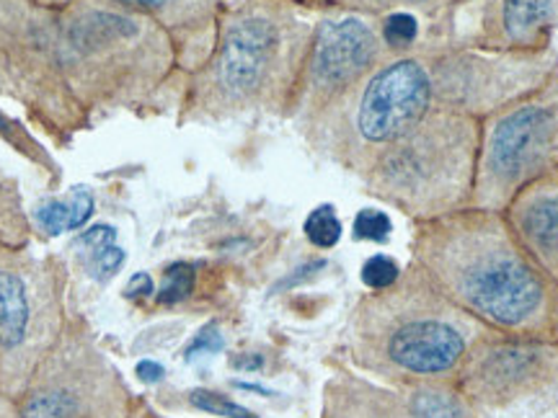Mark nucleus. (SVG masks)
I'll use <instances>...</instances> for the list:
<instances>
[{
    "label": "nucleus",
    "instance_id": "nucleus-1",
    "mask_svg": "<svg viewBox=\"0 0 558 418\" xmlns=\"http://www.w3.org/2000/svg\"><path fill=\"white\" fill-rule=\"evenodd\" d=\"M558 70L554 47L538 52H494L471 45L396 54L380 62L318 122L349 152L373 158L418 122L442 109L486 116Z\"/></svg>",
    "mask_w": 558,
    "mask_h": 418
},
{
    "label": "nucleus",
    "instance_id": "nucleus-2",
    "mask_svg": "<svg viewBox=\"0 0 558 418\" xmlns=\"http://www.w3.org/2000/svg\"><path fill=\"white\" fill-rule=\"evenodd\" d=\"M414 259L437 292L486 329L558 344V284L505 212L463 207L422 222Z\"/></svg>",
    "mask_w": 558,
    "mask_h": 418
},
{
    "label": "nucleus",
    "instance_id": "nucleus-3",
    "mask_svg": "<svg viewBox=\"0 0 558 418\" xmlns=\"http://www.w3.org/2000/svg\"><path fill=\"white\" fill-rule=\"evenodd\" d=\"M316 24L295 16L282 0H259L226 13L209 58L194 78L202 114L228 116L288 107Z\"/></svg>",
    "mask_w": 558,
    "mask_h": 418
},
{
    "label": "nucleus",
    "instance_id": "nucleus-4",
    "mask_svg": "<svg viewBox=\"0 0 558 418\" xmlns=\"http://www.w3.org/2000/svg\"><path fill=\"white\" fill-rule=\"evenodd\" d=\"M481 120L442 109L390 143L369 163L375 186L427 222L471 205Z\"/></svg>",
    "mask_w": 558,
    "mask_h": 418
},
{
    "label": "nucleus",
    "instance_id": "nucleus-5",
    "mask_svg": "<svg viewBox=\"0 0 558 418\" xmlns=\"http://www.w3.org/2000/svg\"><path fill=\"white\" fill-rule=\"evenodd\" d=\"M558 171V70L492 114L481 116L471 205L505 212L525 186Z\"/></svg>",
    "mask_w": 558,
    "mask_h": 418
},
{
    "label": "nucleus",
    "instance_id": "nucleus-6",
    "mask_svg": "<svg viewBox=\"0 0 558 418\" xmlns=\"http://www.w3.org/2000/svg\"><path fill=\"white\" fill-rule=\"evenodd\" d=\"M456 385L473 418H558V344L486 329Z\"/></svg>",
    "mask_w": 558,
    "mask_h": 418
},
{
    "label": "nucleus",
    "instance_id": "nucleus-7",
    "mask_svg": "<svg viewBox=\"0 0 558 418\" xmlns=\"http://www.w3.org/2000/svg\"><path fill=\"white\" fill-rule=\"evenodd\" d=\"M393 318L383 329V359L414 382L456 380L484 323L452 305L416 267L403 292L388 287Z\"/></svg>",
    "mask_w": 558,
    "mask_h": 418
},
{
    "label": "nucleus",
    "instance_id": "nucleus-8",
    "mask_svg": "<svg viewBox=\"0 0 558 418\" xmlns=\"http://www.w3.org/2000/svg\"><path fill=\"white\" fill-rule=\"evenodd\" d=\"M388 58L380 21L354 11L320 19L313 29L290 107L318 120L333 101H339Z\"/></svg>",
    "mask_w": 558,
    "mask_h": 418
},
{
    "label": "nucleus",
    "instance_id": "nucleus-9",
    "mask_svg": "<svg viewBox=\"0 0 558 418\" xmlns=\"http://www.w3.org/2000/svg\"><path fill=\"white\" fill-rule=\"evenodd\" d=\"M558 21V0H484L471 47L494 52L548 50Z\"/></svg>",
    "mask_w": 558,
    "mask_h": 418
},
{
    "label": "nucleus",
    "instance_id": "nucleus-10",
    "mask_svg": "<svg viewBox=\"0 0 558 418\" xmlns=\"http://www.w3.org/2000/svg\"><path fill=\"white\" fill-rule=\"evenodd\" d=\"M505 218L527 254L558 284V171L525 186L509 201Z\"/></svg>",
    "mask_w": 558,
    "mask_h": 418
},
{
    "label": "nucleus",
    "instance_id": "nucleus-11",
    "mask_svg": "<svg viewBox=\"0 0 558 418\" xmlns=\"http://www.w3.org/2000/svg\"><path fill=\"white\" fill-rule=\"evenodd\" d=\"M122 9L135 13H153V16L169 19L179 32L192 34L197 58L213 52L215 37H218V16H215V0H111ZM202 65V62H199Z\"/></svg>",
    "mask_w": 558,
    "mask_h": 418
},
{
    "label": "nucleus",
    "instance_id": "nucleus-12",
    "mask_svg": "<svg viewBox=\"0 0 558 418\" xmlns=\"http://www.w3.org/2000/svg\"><path fill=\"white\" fill-rule=\"evenodd\" d=\"M411 418H473V410L465 403L456 380L416 382L409 393Z\"/></svg>",
    "mask_w": 558,
    "mask_h": 418
},
{
    "label": "nucleus",
    "instance_id": "nucleus-13",
    "mask_svg": "<svg viewBox=\"0 0 558 418\" xmlns=\"http://www.w3.org/2000/svg\"><path fill=\"white\" fill-rule=\"evenodd\" d=\"M29 331V295L13 271L0 269V348L13 352Z\"/></svg>",
    "mask_w": 558,
    "mask_h": 418
},
{
    "label": "nucleus",
    "instance_id": "nucleus-14",
    "mask_svg": "<svg viewBox=\"0 0 558 418\" xmlns=\"http://www.w3.org/2000/svg\"><path fill=\"white\" fill-rule=\"evenodd\" d=\"M83 263L96 279H109L120 271L124 250L117 243V233L109 225H96L81 235Z\"/></svg>",
    "mask_w": 558,
    "mask_h": 418
},
{
    "label": "nucleus",
    "instance_id": "nucleus-15",
    "mask_svg": "<svg viewBox=\"0 0 558 418\" xmlns=\"http://www.w3.org/2000/svg\"><path fill=\"white\" fill-rule=\"evenodd\" d=\"M331 3L341 5L344 11L365 13V16H373V13H380V16H388V13H427L429 19H448L452 5L458 0H331Z\"/></svg>",
    "mask_w": 558,
    "mask_h": 418
},
{
    "label": "nucleus",
    "instance_id": "nucleus-16",
    "mask_svg": "<svg viewBox=\"0 0 558 418\" xmlns=\"http://www.w3.org/2000/svg\"><path fill=\"white\" fill-rule=\"evenodd\" d=\"M90 212H94V197L86 189H78L68 201H47L37 212V220L47 233H65V230L81 228Z\"/></svg>",
    "mask_w": 558,
    "mask_h": 418
},
{
    "label": "nucleus",
    "instance_id": "nucleus-17",
    "mask_svg": "<svg viewBox=\"0 0 558 418\" xmlns=\"http://www.w3.org/2000/svg\"><path fill=\"white\" fill-rule=\"evenodd\" d=\"M305 235H308V241L318 248L337 246L341 238V222L337 218V212H333V207L313 209L308 220H305Z\"/></svg>",
    "mask_w": 558,
    "mask_h": 418
},
{
    "label": "nucleus",
    "instance_id": "nucleus-18",
    "mask_svg": "<svg viewBox=\"0 0 558 418\" xmlns=\"http://www.w3.org/2000/svg\"><path fill=\"white\" fill-rule=\"evenodd\" d=\"M192 290H194V269L190 263H173V267H169V271H166L163 284H160L158 303L163 305L181 303V299L192 295Z\"/></svg>",
    "mask_w": 558,
    "mask_h": 418
},
{
    "label": "nucleus",
    "instance_id": "nucleus-19",
    "mask_svg": "<svg viewBox=\"0 0 558 418\" xmlns=\"http://www.w3.org/2000/svg\"><path fill=\"white\" fill-rule=\"evenodd\" d=\"M73 401L65 393H41L26 403L21 418H73Z\"/></svg>",
    "mask_w": 558,
    "mask_h": 418
},
{
    "label": "nucleus",
    "instance_id": "nucleus-20",
    "mask_svg": "<svg viewBox=\"0 0 558 418\" xmlns=\"http://www.w3.org/2000/svg\"><path fill=\"white\" fill-rule=\"evenodd\" d=\"M399 279H401L399 263L388 259V256H373V259L365 263V269H362V282L375 292L393 287Z\"/></svg>",
    "mask_w": 558,
    "mask_h": 418
},
{
    "label": "nucleus",
    "instance_id": "nucleus-21",
    "mask_svg": "<svg viewBox=\"0 0 558 418\" xmlns=\"http://www.w3.org/2000/svg\"><path fill=\"white\" fill-rule=\"evenodd\" d=\"M190 401L194 406L207 410V414H215V416H226V418H256L251 410L241 408L239 403L222 398L220 393H213V390H194L190 395Z\"/></svg>",
    "mask_w": 558,
    "mask_h": 418
},
{
    "label": "nucleus",
    "instance_id": "nucleus-22",
    "mask_svg": "<svg viewBox=\"0 0 558 418\" xmlns=\"http://www.w3.org/2000/svg\"><path fill=\"white\" fill-rule=\"evenodd\" d=\"M390 235V218L383 209H362L354 220V238L386 241Z\"/></svg>",
    "mask_w": 558,
    "mask_h": 418
},
{
    "label": "nucleus",
    "instance_id": "nucleus-23",
    "mask_svg": "<svg viewBox=\"0 0 558 418\" xmlns=\"http://www.w3.org/2000/svg\"><path fill=\"white\" fill-rule=\"evenodd\" d=\"M222 348V333L215 325H207L205 331L197 333V339L186 346V359H197L199 354H218Z\"/></svg>",
    "mask_w": 558,
    "mask_h": 418
},
{
    "label": "nucleus",
    "instance_id": "nucleus-24",
    "mask_svg": "<svg viewBox=\"0 0 558 418\" xmlns=\"http://www.w3.org/2000/svg\"><path fill=\"white\" fill-rule=\"evenodd\" d=\"M153 292V279L148 274H135L124 287V295L128 297H145Z\"/></svg>",
    "mask_w": 558,
    "mask_h": 418
},
{
    "label": "nucleus",
    "instance_id": "nucleus-25",
    "mask_svg": "<svg viewBox=\"0 0 558 418\" xmlns=\"http://www.w3.org/2000/svg\"><path fill=\"white\" fill-rule=\"evenodd\" d=\"M137 374H140V380H145V382H158L160 378H163V367L156 365V361L145 359L137 365Z\"/></svg>",
    "mask_w": 558,
    "mask_h": 418
},
{
    "label": "nucleus",
    "instance_id": "nucleus-26",
    "mask_svg": "<svg viewBox=\"0 0 558 418\" xmlns=\"http://www.w3.org/2000/svg\"><path fill=\"white\" fill-rule=\"evenodd\" d=\"M303 3H320V0H303Z\"/></svg>",
    "mask_w": 558,
    "mask_h": 418
},
{
    "label": "nucleus",
    "instance_id": "nucleus-27",
    "mask_svg": "<svg viewBox=\"0 0 558 418\" xmlns=\"http://www.w3.org/2000/svg\"><path fill=\"white\" fill-rule=\"evenodd\" d=\"M0 83H3V75H0Z\"/></svg>",
    "mask_w": 558,
    "mask_h": 418
},
{
    "label": "nucleus",
    "instance_id": "nucleus-28",
    "mask_svg": "<svg viewBox=\"0 0 558 418\" xmlns=\"http://www.w3.org/2000/svg\"><path fill=\"white\" fill-rule=\"evenodd\" d=\"M52 3H54V0H52ZM58 3H60V0H58Z\"/></svg>",
    "mask_w": 558,
    "mask_h": 418
}]
</instances>
